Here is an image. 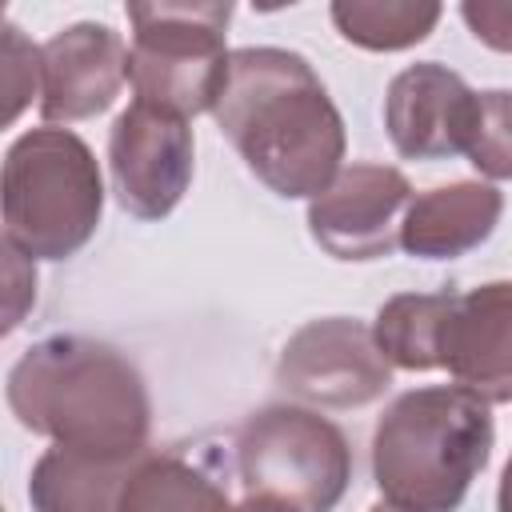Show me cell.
<instances>
[{
  "mask_svg": "<svg viewBox=\"0 0 512 512\" xmlns=\"http://www.w3.org/2000/svg\"><path fill=\"white\" fill-rule=\"evenodd\" d=\"M104 212L92 148L68 128H32L4 156V244L32 260L76 256Z\"/></svg>",
  "mask_w": 512,
  "mask_h": 512,
  "instance_id": "4",
  "label": "cell"
},
{
  "mask_svg": "<svg viewBox=\"0 0 512 512\" xmlns=\"http://www.w3.org/2000/svg\"><path fill=\"white\" fill-rule=\"evenodd\" d=\"M120 512H236L216 476L176 452L148 448L132 468Z\"/></svg>",
  "mask_w": 512,
  "mask_h": 512,
  "instance_id": "16",
  "label": "cell"
},
{
  "mask_svg": "<svg viewBox=\"0 0 512 512\" xmlns=\"http://www.w3.org/2000/svg\"><path fill=\"white\" fill-rule=\"evenodd\" d=\"M496 512H512V456L500 472V492H496Z\"/></svg>",
  "mask_w": 512,
  "mask_h": 512,
  "instance_id": "22",
  "label": "cell"
},
{
  "mask_svg": "<svg viewBox=\"0 0 512 512\" xmlns=\"http://www.w3.org/2000/svg\"><path fill=\"white\" fill-rule=\"evenodd\" d=\"M440 368L488 404L512 400V280L456 292Z\"/></svg>",
  "mask_w": 512,
  "mask_h": 512,
  "instance_id": "12",
  "label": "cell"
},
{
  "mask_svg": "<svg viewBox=\"0 0 512 512\" xmlns=\"http://www.w3.org/2000/svg\"><path fill=\"white\" fill-rule=\"evenodd\" d=\"M460 16L480 44L512 52V0H464Z\"/></svg>",
  "mask_w": 512,
  "mask_h": 512,
  "instance_id": "20",
  "label": "cell"
},
{
  "mask_svg": "<svg viewBox=\"0 0 512 512\" xmlns=\"http://www.w3.org/2000/svg\"><path fill=\"white\" fill-rule=\"evenodd\" d=\"M192 152L188 120L132 100L108 132L116 204L136 220H164L192 184Z\"/></svg>",
  "mask_w": 512,
  "mask_h": 512,
  "instance_id": "8",
  "label": "cell"
},
{
  "mask_svg": "<svg viewBox=\"0 0 512 512\" xmlns=\"http://www.w3.org/2000/svg\"><path fill=\"white\" fill-rule=\"evenodd\" d=\"M412 184L388 164H348L308 204L312 240L336 260H384L400 248Z\"/></svg>",
  "mask_w": 512,
  "mask_h": 512,
  "instance_id": "9",
  "label": "cell"
},
{
  "mask_svg": "<svg viewBox=\"0 0 512 512\" xmlns=\"http://www.w3.org/2000/svg\"><path fill=\"white\" fill-rule=\"evenodd\" d=\"M440 20V4L412 0H336L332 24L336 32L368 52H400L420 44Z\"/></svg>",
  "mask_w": 512,
  "mask_h": 512,
  "instance_id": "17",
  "label": "cell"
},
{
  "mask_svg": "<svg viewBox=\"0 0 512 512\" xmlns=\"http://www.w3.org/2000/svg\"><path fill=\"white\" fill-rule=\"evenodd\" d=\"M492 408L460 384L412 388L392 400L372 436V476L384 504L456 512L492 456Z\"/></svg>",
  "mask_w": 512,
  "mask_h": 512,
  "instance_id": "3",
  "label": "cell"
},
{
  "mask_svg": "<svg viewBox=\"0 0 512 512\" xmlns=\"http://www.w3.org/2000/svg\"><path fill=\"white\" fill-rule=\"evenodd\" d=\"M212 116L248 172L284 200H316L340 176L344 120L300 52L236 48Z\"/></svg>",
  "mask_w": 512,
  "mask_h": 512,
  "instance_id": "1",
  "label": "cell"
},
{
  "mask_svg": "<svg viewBox=\"0 0 512 512\" xmlns=\"http://www.w3.org/2000/svg\"><path fill=\"white\" fill-rule=\"evenodd\" d=\"M236 512H304L288 500H276V496H244V504Z\"/></svg>",
  "mask_w": 512,
  "mask_h": 512,
  "instance_id": "21",
  "label": "cell"
},
{
  "mask_svg": "<svg viewBox=\"0 0 512 512\" xmlns=\"http://www.w3.org/2000/svg\"><path fill=\"white\" fill-rule=\"evenodd\" d=\"M128 20V84L136 100L180 120L212 112L232 60L224 48L232 4H128Z\"/></svg>",
  "mask_w": 512,
  "mask_h": 512,
  "instance_id": "5",
  "label": "cell"
},
{
  "mask_svg": "<svg viewBox=\"0 0 512 512\" xmlns=\"http://www.w3.org/2000/svg\"><path fill=\"white\" fill-rule=\"evenodd\" d=\"M128 80V48L108 24H72L40 48V116L76 124L100 116Z\"/></svg>",
  "mask_w": 512,
  "mask_h": 512,
  "instance_id": "11",
  "label": "cell"
},
{
  "mask_svg": "<svg viewBox=\"0 0 512 512\" xmlns=\"http://www.w3.org/2000/svg\"><path fill=\"white\" fill-rule=\"evenodd\" d=\"M476 124V92L460 72L428 60L404 68L384 96V128L408 160H448L468 152Z\"/></svg>",
  "mask_w": 512,
  "mask_h": 512,
  "instance_id": "10",
  "label": "cell"
},
{
  "mask_svg": "<svg viewBox=\"0 0 512 512\" xmlns=\"http://www.w3.org/2000/svg\"><path fill=\"white\" fill-rule=\"evenodd\" d=\"M464 156L484 176L512 180V92H476V124Z\"/></svg>",
  "mask_w": 512,
  "mask_h": 512,
  "instance_id": "18",
  "label": "cell"
},
{
  "mask_svg": "<svg viewBox=\"0 0 512 512\" xmlns=\"http://www.w3.org/2000/svg\"><path fill=\"white\" fill-rule=\"evenodd\" d=\"M144 452L148 448L128 456H108V452L52 444L32 468L28 500L36 512H120L124 484Z\"/></svg>",
  "mask_w": 512,
  "mask_h": 512,
  "instance_id": "14",
  "label": "cell"
},
{
  "mask_svg": "<svg viewBox=\"0 0 512 512\" xmlns=\"http://www.w3.org/2000/svg\"><path fill=\"white\" fill-rule=\"evenodd\" d=\"M20 428L64 448L128 456L148 448L152 400L136 364L92 336H44L8 372Z\"/></svg>",
  "mask_w": 512,
  "mask_h": 512,
  "instance_id": "2",
  "label": "cell"
},
{
  "mask_svg": "<svg viewBox=\"0 0 512 512\" xmlns=\"http://www.w3.org/2000/svg\"><path fill=\"white\" fill-rule=\"evenodd\" d=\"M236 480L248 496L332 512L352 480V448L320 412L272 404L252 412L236 432Z\"/></svg>",
  "mask_w": 512,
  "mask_h": 512,
  "instance_id": "6",
  "label": "cell"
},
{
  "mask_svg": "<svg viewBox=\"0 0 512 512\" xmlns=\"http://www.w3.org/2000/svg\"><path fill=\"white\" fill-rule=\"evenodd\" d=\"M32 96H40V48H32L16 24H4V124H12Z\"/></svg>",
  "mask_w": 512,
  "mask_h": 512,
  "instance_id": "19",
  "label": "cell"
},
{
  "mask_svg": "<svg viewBox=\"0 0 512 512\" xmlns=\"http://www.w3.org/2000/svg\"><path fill=\"white\" fill-rule=\"evenodd\" d=\"M456 292H400L376 312V344L392 368L428 372L444 364V332Z\"/></svg>",
  "mask_w": 512,
  "mask_h": 512,
  "instance_id": "15",
  "label": "cell"
},
{
  "mask_svg": "<svg viewBox=\"0 0 512 512\" xmlns=\"http://www.w3.org/2000/svg\"><path fill=\"white\" fill-rule=\"evenodd\" d=\"M500 212H504V196L492 184L456 180L428 188L412 196L404 212L400 248H408L420 260H456L492 236Z\"/></svg>",
  "mask_w": 512,
  "mask_h": 512,
  "instance_id": "13",
  "label": "cell"
},
{
  "mask_svg": "<svg viewBox=\"0 0 512 512\" xmlns=\"http://www.w3.org/2000/svg\"><path fill=\"white\" fill-rule=\"evenodd\" d=\"M368 512H404V508H392V504H376V508H368Z\"/></svg>",
  "mask_w": 512,
  "mask_h": 512,
  "instance_id": "23",
  "label": "cell"
},
{
  "mask_svg": "<svg viewBox=\"0 0 512 512\" xmlns=\"http://www.w3.org/2000/svg\"><path fill=\"white\" fill-rule=\"evenodd\" d=\"M276 384L316 408H364L388 392L392 364L384 360L368 324L324 316L308 320L284 344Z\"/></svg>",
  "mask_w": 512,
  "mask_h": 512,
  "instance_id": "7",
  "label": "cell"
}]
</instances>
